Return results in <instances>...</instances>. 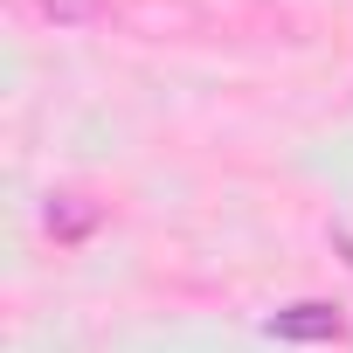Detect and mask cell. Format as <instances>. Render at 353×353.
<instances>
[{
    "instance_id": "6da1fadb",
    "label": "cell",
    "mask_w": 353,
    "mask_h": 353,
    "mask_svg": "<svg viewBox=\"0 0 353 353\" xmlns=\"http://www.w3.org/2000/svg\"><path fill=\"white\" fill-rule=\"evenodd\" d=\"M263 332H270V339H339V312L319 305V298H305V305H284Z\"/></svg>"
},
{
    "instance_id": "7a4b0ae2",
    "label": "cell",
    "mask_w": 353,
    "mask_h": 353,
    "mask_svg": "<svg viewBox=\"0 0 353 353\" xmlns=\"http://www.w3.org/2000/svg\"><path fill=\"white\" fill-rule=\"evenodd\" d=\"M90 222H97V208H77V194H56L49 201V229L56 236H83Z\"/></svg>"
},
{
    "instance_id": "3957f363",
    "label": "cell",
    "mask_w": 353,
    "mask_h": 353,
    "mask_svg": "<svg viewBox=\"0 0 353 353\" xmlns=\"http://www.w3.org/2000/svg\"><path fill=\"white\" fill-rule=\"evenodd\" d=\"M42 14H49V21H83L90 0H42Z\"/></svg>"
},
{
    "instance_id": "277c9868",
    "label": "cell",
    "mask_w": 353,
    "mask_h": 353,
    "mask_svg": "<svg viewBox=\"0 0 353 353\" xmlns=\"http://www.w3.org/2000/svg\"><path fill=\"white\" fill-rule=\"evenodd\" d=\"M332 243H339V250H346V263H353V236H346V229H332Z\"/></svg>"
}]
</instances>
